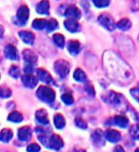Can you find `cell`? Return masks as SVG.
<instances>
[{
  "instance_id": "e575fe53",
  "label": "cell",
  "mask_w": 139,
  "mask_h": 152,
  "mask_svg": "<svg viewBox=\"0 0 139 152\" xmlns=\"http://www.w3.org/2000/svg\"><path fill=\"white\" fill-rule=\"evenodd\" d=\"M0 94H1V97L3 99H6V98H10L11 95H12V91L10 88L8 87H5V86H3V87L1 88V92H0Z\"/></svg>"
},
{
  "instance_id": "6da1fadb",
  "label": "cell",
  "mask_w": 139,
  "mask_h": 152,
  "mask_svg": "<svg viewBox=\"0 0 139 152\" xmlns=\"http://www.w3.org/2000/svg\"><path fill=\"white\" fill-rule=\"evenodd\" d=\"M104 65L111 79L120 80L121 82L132 80L133 75L131 68L121 60L118 56L111 52L104 54Z\"/></svg>"
},
{
  "instance_id": "f546056e",
  "label": "cell",
  "mask_w": 139,
  "mask_h": 152,
  "mask_svg": "<svg viewBox=\"0 0 139 152\" xmlns=\"http://www.w3.org/2000/svg\"><path fill=\"white\" fill-rule=\"evenodd\" d=\"M130 134L131 136L135 139V140H139V124H134L130 128Z\"/></svg>"
},
{
  "instance_id": "8d00e7d4",
  "label": "cell",
  "mask_w": 139,
  "mask_h": 152,
  "mask_svg": "<svg viewBox=\"0 0 139 152\" xmlns=\"http://www.w3.org/2000/svg\"><path fill=\"white\" fill-rule=\"evenodd\" d=\"M131 95L136 102H139V89L138 88H132L131 90Z\"/></svg>"
},
{
  "instance_id": "4fadbf2b",
  "label": "cell",
  "mask_w": 139,
  "mask_h": 152,
  "mask_svg": "<svg viewBox=\"0 0 139 152\" xmlns=\"http://www.w3.org/2000/svg\"><path fill=\"white\" fill-rule=\"evenodd\" d=\"M18 139L22 142H28L32 137V130L30 126H23L18 130Z\"/></svg>"
},
{
  "instance_id": "ac0fdd59",
  "label": "cell",
  "mask_w": 139,
  "mask_h": 152,
  "mask_svg": "<svg viewBox=\"0 0 139 152\" xmlns=\"http://www.w3.org/2000/svg\"><path fill=\"white\" fill-rule=\"evenodd\" d=\"M36 12L40 15H49L50 14V3L48 0H42L36 6Z\"/></svg>"
},
{
  "instance_id": "ba28073f",
  "label": "cell",
  "mask_w": 139,
  "mask_h": 152,
  "mask_svg": "<svg viewBox=\"0 0 139 152\" xmlns=\"http://www.w3.org/2000/svg\"><path fill=\"white\" fill-rule=\"evenodd\" d=\"M92 140L93 142V144L96 146H103L104 145H105V140H106L105 133L103 134L101 129H96L93 133Z\"/></svg>"
},
{
  "instance_id": "f1b7e54d",
  "label": "cell",
  "mask_w": 139,
  "mask_h": 152,
  "mask_svg": "<svg viewBox=\"0 0 139 152\" xmlns=\"http://www.w3.org/2000/svg\"><path fill=\"white\" fill-rule=\"evenodd\" d=\"M58 28V22L56 21L55 19H50L49 21H48L47 23V27H46V30L47 32H53L54 31L55 29Z\"/></svg>"
},
{
  "instance_id": "277c9868",
  "label": "cell",
  "mask_w": 139,
  "mask_h": 152,
  "mask_svg": "<svg viewBox=\"0 0 139 152\" xmlns=\"http://www.w3.org/2000/svg\"><path fill=\"white\" fill-rule=\"evenodd\" d=\"M104 101L106 102L111 104L112 106H114L115 108H122L124 103H126L125 99L123 98L122 95H120L118 93H115L114 91H111L107 94L106 98H103Z\"/></svg>"
},
{
  "instance_id": "2e32d148",
  "label": "cell",
  "mask_w": 139,
  "mask_h": 152,
  "mask_svg": "<svg viewBox=\"0 0 139 152\" xmlns=\"http://www.w3.org/2000/svg\"><path fill=\"white\" fill-rule=\"evenodd\" d=\"M5 56L7 58L12 59V60L18 59V55H17L16 48L12 44H8L5 47Z\"/></svg>"
},
{
  "instance_id": "7402d4cb",
  "label": "cell",
  "mask_w": 139,
  "mask_h": 152,
  "mask_svg": "<svg viewBox=\"0 0 139 152\" xmlns=\"http://www.w3.org/2000/svg\"><path fill=\"white\" fill-rule=\"evenodd\" d=\"M54 126L57 129H62L65 127L66 125V120L61 114H55L54 118Z\"/></svg>"
},
{
  "instance_id": "7c38bea8",
  "label": "cell",
  "mask_w": 139,
  "mask_h": 152,
  "mask_svg": "<svg viewBox=\"0 0 139 152\" xmlns=\"http://www.w3.org/2000/svg\"><path fill=\"white\" fill-rule=\"evenodd\" d=\"M106 140L111 142H117L121 140V134L119 131L114 129H108L105 132Z\"/></svg>"
},
{
  "instance_id": "d4e9b609",
  "label": "cell",
  "mask_w": 139,
  "mask_h": 152,
  "mask_svg": "<svg viewBox=\"0 0 139 152\" xmlns=\"http://www.w3.org/2000/svg\"><path fill=\"white\" fill-rule=\"evenodd\" d=\"M54 42L55 43V45L59 47V48H63L65 45V37H63V34H55L53 37Z\"/></svg>"
},
{
  "instance_id": "9a60e30c",
  "label": "cell",
  "mask_w": 139,
  "mask_h": 152,
  "mask_svg": "<svg viewBox=\"0 0 139 152\" xmlns=\"http://www.w3.org/2000/svg\"><path fill=\"white\" fill-rule=\"evenodd\" d=\"M22 55H23V58L25 60L26 64L34 65V64L36 63V61H37V56L31 50H24Z\"/></svg>"
},
{
  "instance_id": "7a4b0ae2",
  "label": "cell",
  "mask_w": 139,
  "mask_h": 152,
  "mask_svg": "<svg viewBox=\"0 0 139 152\" xmlns=\"http://www.w3.org/2000/svg\"><path fill=\"white\" fill-rule=\"evenodd\" d=\"M38 140L45 147H48L50 149L59 150L61 149L64 145V142L59 135L57 134H53L51 136H48L47 134H42L38 136Z\"/></svg>"
},
{
  "instance_id": "30bf717a",
  "label": "cell",
  "mask_w": 139,
  "mask_h": 152,
  "mask_svg": "<svg viewBox=\"0 0 139 152\" xmlns=\"http://www.w3.org/2000/svg\"><path fill=\"white\" fill-rule=\"evenodd\" d=\"M23 84L28 88H34L37 85L38 80L32 74H25L22 77Z\"/></svg>"
},
{
  "instance_id": "52a82bcc",
  "label": "cell",
  "mask_w": 139,
  "mask_h": 152,
  "mask_svg": "<svg viewBox=\"0 0 139 152\" xmlns=\"http://www.w3.org/2000/svg\"><path fill=\"white\" fill-rule=\"evenodd\" d=\"M29 15H30V11H29V8L27 6H21L18 11H17V14H16V17H17V21L20 23V24H25L27 22V20L29 18Z\"/></svg>"
},
{
  "instance_id": "e0dca14e",
  "label": "cell",
  "mask_w": 139,
  "mask_h": 152,
  "mask_svg": "<svg viewBox=\"0 0 139 152\" xmlns=\"http://www.w3.org/2000/svg\"><path fill=\"white\" fill-rule=\"evenodd\" d=\"M35 119L39 124L43 125L49 124V118H48V113L44 109H40L35 113Z\"/></svg>"
},
{
  "instance_id": "d6a6232c",
  "label": "cell",
  "mask_w": 139,
  "mask_h": 152,
  "mask_svg": "<svg viewBox=\"0 0 139 152\" xmlns=\"http://www.w3.org/2000/svg\"><path fill=\"white\" fill-rule=\"evenodd\" d=\"M93 3L97 8H105L110 4V0H93Z\"/></svg>"
},
{
  "instance_id": "8fae6325",
  "label": "cell",
  "mask_w": 139,
  "mask_h": 152,
  "mask_svg": "<svg viewBox=\"0 0 139 152\" xmlns=\"http://www.w3.org/2000/svg\"><path fill=\"white\" fill-rule=\"evenodd\" d=\"M37 77L41 81L45 82L47 84L54 83V79H53V77L51 76V74L42 68H39L37 70Z\"/></svg>"
},
{
  "instance_id": "d6986e66",
  "label": "cell",
  "mask_w": 139,
  "mask_h": 152,
  "mask_svg": "<svg viewBox=\"0 0 139 152\" xmlns=\"http://www.w3.org/2000/svg\"><path fill=\"white\" fill-rule=\"evenodd\" d=\"M19 37L22 39V41L26 44H29V45H32L33 44V41H34V36L33 34L29 32V31H21L19 32Z\"/></svg>"
},
{
  "instance_id": "5bb4252c",
  "label": "cell",
  "mask_w": 139,
  "mask_h": 152,
  "mask_svg": "<svg viewBox=\"0 0 139 152\" xmlns=\"http://www.w3.org/2000/svg\"><path fill=\"white\" fill-rule=\"evenodd\" d=\"M64 25L68 31L71 33H76L80 31V25L76 21V19L69 18L64 22Z\"/></svg>"
},
{
  "instance_id": "9c48e42d",
  "label": "cell",
  "mask_w": 139,
  "mask_h": 152,
  "mask_svg": "<svg viewBox=\"0 0 139 152\" xmlns=\"http://www.w3.org/2000/svg\"><path fill=\"white\" fill-rule=\"evenodd\" d=\"M64 15H66L69 18L72 19H79L81 16V12L76 6L75 5H70L64 12Z\"/></svg>"
},
{
  "instance_id": "ffe728a7",
  "label": "cell",
  "mask_w": 139,
  "mask_h": 152,
  "mask_svg": "<svg viewBox=\"0 0 139 152\" xmlns=\"http://www.w3.org/2000/svg\"><path fill=\"white\" fill-rule=\"evenodd\" d=\"M112 121H114L115 125L121 128H126L129 124V119L126 116H114V119H112Z\"/></svg>"
},
{
  "instance_id": "5b68a950",
  "label": "cell",
  "mask_w": 139,
  "mask_h": 152,
  "mask_svg": "<svg viewBox=\"0 0 139 152\" xmlns=\"http://www.w3.org/2000/svg\"><path fill=\"white\" fill-rule=\"evenodd\" d=\"M98 22L100 23L103 27L108 29L109 31H114L117 26L114 22V18H112L111 15H106V14H103L98 17Z\"/></svg>"
},
{
  "instance_id": "cb8c5ba5",
  "label": "cell",
  "mask_w": 139,
  "mask_h": 152,
  "mask_svg": "<svg viewBox=\"0 0 139 152\" xmlns=\"http://www.w3.org/2000/svg\"><path fill=\"white\" fill-rule=\"evenodd\" d=\"M47 23L48 21L46 19H43V18H36L33 20V28L36 29V30H43L44 28L47 27Z\"/></svg>"
},
{
  "instance_id": "60d3db41",
  "label": "cell",
  "mask_w": 139,
  "mask_h": 152,
  "mask_svg": "<svg viewBox=\"0 0 139 152\" xmlns=\"http://www.w3.org/2000/svg\"><path fill=\"white\" fill-rule=\"evenodd\" d=\"M135 152H139V147H138V148H137V149L135 150Z\"/></svg>"
},
{
  "instance_id": "1f68e13d",
  "label": "cell",
  "mask_w": 139,
  "mask_h": 152,
  "mask_svg": "<svg viewBox=\"0 0 139 152\" xmlns=\"http://www.w3.org/2000/svg\"><path fill=\"white\" fill-rule=\"evenodd\" d=\"M9 74H10L11 77H14V79H17V77H20V70L18 67L15 66V65H12L10 69V71H9Z\"/></svg>"
},
{
  "instance_id": "44dd1931",
  "label": "cell",
  "mask_w": 139,
  "mask_h": 152,
  "mask_svg": "<svg viewBox=\"0 0 139 152\" xmlns=\"http://www.w3.org/2000/svg\"><path fill=\"white\" fill-rule=\"evenodd\" d=\"M79 50H80V44L77 40H71L69 42L68 51L71 55H72V56L77 55L79 53Z\"/></svg>"
},
{
  "instance_id": "83f0119b",
  "label": "cell",
  "mask_w": 139,
  "mask_h": 152,
  "mask_svg": "<svg viewBox=\"0 0 139 152\" xmlns=\"http://www.w3.org/2000/svg\"><path fill=\"white\" fill-rule=\"evenodd\" d=\"M73 77H75V80L76 81L79 82H83L86 80V75L81 69H76L75 71V74H73Z\"/></svg>"
},
{
  "instance_id": "484cf974",
  "label": "cell",
  "mask_w": 139,
  "mask_h": 152,
  "mask_svg": "<svg viewBox=\"0 0 139 152\" xmlns=\"http://www.w3.org/2000/svg\"><path fill=\"white\" fill-rule=\"evenodd\" d=\"M116 25H117V27L121 30V31H127V30H129L130 28H131L132 23H131V21H130L129 19L124 18V19H121L120 21H118Z\"/></svg>"
},
{
  "instance_id": "d590c367",
  "label": "cell",
  "mask_w": 139,
  "mask_h": 152,
  "mask_svg": "<svg viewBox=\"0 0 139 152\" xmlns=\"http://www.w3.org/2000/svg\"><path fill=\"white\" fill-rule=\"evenodd\" d=\"M27 151L28 152H38L40 151V146H39L37 144H31L27 146Z\"/></svg>"
},
{
  "instance_id": "603a6c76",
  "label": "cell",
  "mask_w": 139,
  "mask_h": 152,
  "mask_svg": "<svg viewBox=\"0 0 139 152\" xmlns=\"http://www.w3.org/2000/svg\"><path fill=\"white\" fill-rule=\"evenodd\" d=\"M12 135L14 133L10 129V128H4L1 131V136H0V139L3 142H8L9 141H11V139L12 138Z\"/></svg>"
},
{
  "instance_id": "836d02e7",
  "label": "cell",
  "mask_w": 139,
  "mask_h": 152,
  "mask_svg": "<svg viewBox=\"0 0 139 152\" xmlns=\"http://www.w3.org/2000/svg\"><path fill=\"white\" fill-rule=\"evenodd\" d=\"M75 125L77 127L81 128V129H86L87 127H88V124H87V123L81 118H76L75 119Z\"/></svg>"
},
{
  "instance_id": "f35d334b",
  "label": "cell",
  "mask_w": 139,
  "mask_h": 152,
  "mask_svg": "<svg viewBox=\"0 0 139 152\" xmlns=\"http://www.w3.org/2000/svg\"><path fill=\"white\" fill-rule=\"evenodd\" d=\"M114 152H125V150L121 145H116L114 149Z\"/></svg>"
},
{
  "instance_id": "3957f363",
  "label": "cell",
  "mask_w": 139,
  "mask_h": 152,
  "mask_svg": "<svg viewBox=\"0 0 139 152\" xmlns=\"http://www.w3.org/2000/svg\"><path fill=\"white\" fill-rule=\"evenodd\" d=\"M36 95L42 102L47 103H51L55 99V92L47 86H40L37 90Z\"/></svg>"
},
{
  "instance_id": "ab89813d",
  "label": "cell",
  "mask_w": 139,
  "mask_h": 152,
  "mask_svg": "<svg viewBox=\"0 0 139 152\" xmlns=\"http://www.w3.org/2000/svg\"><path fill=\"white\" fill-rule=\"evenodd\" d=\"M76 152H85V150H83V149H79V150H76Z\"/></svg>"
},
{
  "instance_id": "4dcf8cb0",
  "label": "cell",
  "mask_w": 139,
  "mask_h": 152,
  "mask_svg": "<svg viewBox=\"0 0 139 152\" xmlns=\"http://www.w3.org/2000/svg\"><path fill=\"white\" fill-rule=\"evenodd\" d=\"M61 99H62V102L64 103H66L67 105H71V104L73 103V98L71 94H69V93H65L62 95V97H61Z\"/></svg>"
},
{
  "instance_id": "8992f818",
  "label": "cell",
  "mask_w": 139,
  "mask_h": 152,
  "mask_svg": "<svg viewBox=\"0 0 139 152\" xmlns=\"http://www.w3.org/2000/svg\"><path fill=\"white\" fill-rule=\"evenodd\" d=\"M54 70L61 77H67L70 72L69 63L63 59H59L54 63Z\"/></svg>"
},
{
  "instance_id": "4316f807",
  "label": "cell",
  "mask_w": 139,
  "mask_h": 152,
  "mask_svg": "<svg viewBox=\"0 0 139 152\" xmlns=\"http://www.w3.org/2000/svg\"><path fill=\"white\" fill-rule=\"evenodd\" d=\"M8 121H12V123H20L23 121V116L20 114L19 112H12L10 115L8 116Z\"/></svg>"
},
{
  "instance_id": "74e56055",
  "label": "cell",
  "mask_w": 139,
  "mask_h": 152,
  "mask_svg": "<svg viewBox=\"0 0 139 152\" xmlns=\"http://www.w3.org/2000/svg\"><path fill=\"white\" fill-rule=\"evenodd\" d=\"M85 90H86V92H88L89 95H90V96H94L95 92H94V89L93 87V85H90V83L86 84L85 85Z\"/></svg>"
}]
</instances>
